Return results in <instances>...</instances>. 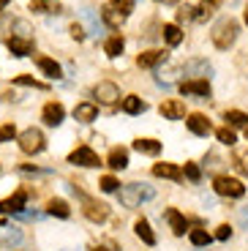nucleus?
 Listing matches in <instances>:
<instances>
[{
  "label": "nucleus",
  "mask_w": 248,
  "mask_h": 251,
  "mask_svg": "<svg viewBox=\"0 0 248 251\" xmlns=\"http://www.w3.org/2000/svg\"><path fill=\"white\" fill-rule=\"evenodd\" d=\"M237 33H240V25H237L232 17H221L213 25V44L218 47V50H229L232 44H235V38H237Z\"/></svg>",
  "instance_id": "1"
},
{
  "label": "nucleus",
  "mask_w": 248,
  "mask_h": 251,
  "mask_svg": "<svg viewBox=\"0 0 248 251\" xmlns=\"http://www.w3.org/2000/svg\"><path fill=\"white\" fill-rule=\"evenodd\" d=\"M155 197V188L148 186V183H128V186L120 188V202L125 207H139L142 202L153 200Z\"/></svg>",
  "instance_id": "2"
},
{
  "label": "nucleus",
  "mask_w": 248,
  "mask_h": 251,
  "mask_svg": "<svg viewBox=\"0 0 248 251\" xmlns=\"http://www.w3.org/2000/svg\"><path fill=\"white\" fill-rule=\"evenodd\" d=\"M131 8H134L131 0H109L104 6V22L112 27H120L125 22V17L131 14Z\"/></svg>",
  "instance_id": "3"
},
{
  "label": "nucleus",
  "mask_w": 248,
  "mask_h": 251,
  "mask_svg": "<svg viewBox=\"0 0 248 251\" xmlns=\"http://www.w3.org/2000/svg\"><path fill=\"white\" fill-rule=\"evenodd\" d=\"M213 188H216V194L221 197H229V200H240L246 194V186H243L237 177H229V175H218L213 180Z\"/></svg>",
  "instance_id": "4"
},
{
  "label": "nucleus",
  "mask_w": 248,
  "mask_h": 251,
  "mask_svg": "<svg viewBox=\"0 0 248 251\" xmlns=\"http://www.w3.org/2000/svg\"><path fill=\"white\" fill-rule=\"evenodd\" d=\"M76 191V188H74ZM76 194L82 197V213L87 216L90 221H96V224H101V221H106V216H109V207L104 205V202H99V200H93V197H87V194H82V191H76Z\"/></svg>",
  "instance_id": "5"
},
{
  "label": "nucleus",
  "mask_w": 248,
  "mask_h": 251,
  "mask_svg": "<svg viewBox=\"0 0 248 251\" xmlns=\"http://www.w3.org/2000/svg\"><path fill=\"white\" fill-rule=\"evenodd\" d=\"M44 134L38 131V128H27V131L19 134V148H22V153H27V156H36V153L44 151Z\"/></svg>",
  "instance_id": "6"
},
{
  "label": "nucleus",
  "mask_w": 248,
  "mask_h": 251,
  "mask_svg": "<svg viewBox=\"0 0 248 251\" xmlns=\"http://www.w3.org/2000/svg\"><path fill=\"white\" fill-rule=\"evenodd\" d=\"M69 164H76V167H99L101 158H99L96 151H90L87 145H82V148H76V151L69 156Z\"/></svg>",
  "instance_id": "7"
},
{
  "label": "nucleus",
  "mask_w": 248,
  "mask_h": 251,
  "mask_svg": "<svg viewBox=\"0 0 248 251\" xmlns=\"http://www.w3.org/2000/svg\"><path fill=\"white\" fill-rule=\"evenodd\" d=\"M93 96L101 101V104H115V101L120 99V88L115 85V82H106L104 79V82H99V85H96Z\"/></svg>",
  "instance_id": "8"
},
{
  "label": "nucleus",
  "mask_w": 248,
  "mask_h": 251,
  "mask_svg": "<svg viewBox=\"0 0 248 251\" xmlns=\"http://www.w3.org/2000/svg\"><path fill=\"white\" fill-rule=\"evenodd\" d=\"M186 126H188V131H191V134H197V137H207V134L213 131L210 120H207L202 112H194V115H188V118H186Z\"/></svg>",
  "instance_id": "9"
},
{
  "label": "nucleus",
  "mask_w": 248,
  "mask_h": 251,
  "mask_svg": "<svg viewBox=\"0 0 248 251\" xmlns=\"http://www.w3.org/2000/svg\"><path fill=\"white\" fill-rule=\"evenodd\" d=\"M180 93L183 96H202V99H210V82L207 79H188L180 85Z\"/></svg>",
  "instance_id": "10"
},
{
  "label": "nucleus",
  "mask_w": 248,
  "mask_h": 251,
  "mask_svg": "<svg viewBox=\"0 0 248 251\" xmlns=\"http://www.w3.org/2000/svg\"><path fill=\"white\" fill-rule=\"evenodd\" d=\"M25 202H27V191L25 188H19L14 197H8V200L0 202V213H22Z\"/></svg>",
  "instance_id": "11"
},
{
  "label": "nucleus",
  "mask_w": 248,
  "mask_h": 251,
  "mask_svg": "<svg viewBox=\"0 0 248 251\" xmlns=\"http://www.w3.org/2000/svg\"><path fill=\"white\" fill-rule=\"evenodd\" d=\"M41 115H44V123H47V126H60L63 118H66V109H63L60 101H50V104L44 107Z\"/></svg>",
  "instance_id": "12"
},
{
  "label": "nucleus",
  "mask_w": 248,
  "mask_h": 251,
  "mask_svg": "<svg viewBox=\"0 0 248 251\" xmlns=\"http://www.w3.org/2000/svg\"><path fill=\"white\" fill-rule=\"evenodd\" d=\"M25 240V235H22V229L19 226H8V224H0V246H19Z\"/></svg>",
  "instance_id": "13"
},
{
  "label": "nucleus",
  "mask_w": 248,
  "mask_h": 251,
  "mask_svg": "<svg viewBox=\"0 0 248 251\" xmlns=\"http://www.w3.org/2000/svg\"><path fill=\"white\" fill-rule=\"evenodd\" d=\"M183 71H186L188 76H194V79H210V74H213L207 60H188Z\"/></svg>",
  "instance_id": "14"
},
{
  "label": "nucleus",
  "mask_w": 248,
  "mask_h": 251,
  "mask_svg": "<svg viewBox=\"0 0 248 251\" xmlns=\"http://www.w3.org/2000/svg\"><path fill=\"white\" fill-rule=\"evenodd\" d=\"M8 50H11L14 57H27L33 52V41H30V38L11 36V38H8Z\"/></svg>",
  "instance_id": "15"
},
{
  "label": "nucleus",
  "mask_w": 248,
  "mask_h": 251,
  "mask_svg": "<svg viewBox=\"0 0 248 251\" xmlns=\"http://www.w3.org/2000/svg\"><path fill=\"white\" fill-rule=\"evenodd\" d=\"M161 115H164V118H169V120L186 118V104H183V101H177V99L164 101V104H161Z\"/></svg>",
  "instance_id": "16"
},
{
  "label": "nucleus",
  "mask_w": 248,
  "mask_h": 251,
  "mask_svg": "<svg viewBox=\"0 0 248 251\" xmlns=\"http://www.w3.org/2000/svg\"><path fill=\"white\" fill-rule=\"evenodd\" d=\"M164 60H167V52H161V50H148L137 57V63L142 69H153V66H158V63H164Z\"/></svg>",
  "instance_id": "17"
},
{
  "label": "nucleus",
  "mask_w": 248,
  "mask_h": 251,
  "mask_svg": "<svg viewBox=\"0 0 248 251\" xmlns=\"http://www.w3.org/2000/svg\"><path fill=\"white\" fill-rule=\"evenodd\" d=\"M164 216H167V221H169V226H172V232H174V235H186V229H188L186 216H183V213H177L174 207H169V210H167Z\"/></svg>",
  "instance_id": "18"
},
{
  "label": "nucleus",
  "mask_w": 248,
  "mask_h": 251,
  "mask_svg": "<svg viewBox=\"0 0 248 251\" xmlns=\"http://www.w3.org/2000/svg\"><path fill=\"white\" fill-rule=\"evenodd\" d=\"M106 164H109L112 170H125V167H128V151H125V148H112Z\"/></svg>",
  "instance_id": "19"
},
{
  "label": "nucleus",
  "mask_w": 248,
  "mask_h": 251,
  "mask_svg": "<svg viewBox=\"0 0 248 251\" xmlns=\"http://www.w3.org/2000/svg\"><path fill=\"white\" fill-rule=\"evenodd\" d=\"M153 175L155 177H167V180H180L183 172H180V167H174V164H155Z\"/></svg>",
  "instance_id": "20"
},
{
  "label": "nucleus",
  "mask_w": 248,
  "mask_h": 251,
  "mask_svg": "<svg viewBox=\"0 0 248 251\" xmlns=\"http://www.w3.org/2000/svg\"><path fill=\"white\" fill-rule=\"evenodd\" d=\"M96 115H99L96 104H76V107H74V118L79 120V123H93Z\"/></svg>",
  "instance_id": "21"
},
{
  "label": "nucleus",
  "mask_w": 248,
  "mask_h": 251,
  "mask_svg": "<svg viewBox=\"0 0 248 251\" xmlns=\"http://www.w3.org/2000/svg\"><path fill=\"white\" fill-rule=\"evenodd\" d=\"M36 63H38V69L44 71V74L50 76V79H60L63 76V71H60V66H57L52 57H36Z\"/></svg>",
  "instance_id": "22"
},
{
  "label": "nucleus",
  "mask_w": 248,
  "mask_h": 251,
  "mask_svg": "<svg viewBox=\"0 0 248 251\" xmlns=\"http://www.w3.org/2000/svg\"><path fill=\"white\" fill-rule=\"evenodd\" d=\"M134 151H139L142 156H158L161 153V142H155V139H137Z\"/></svg>",
  "instance_id": "23"
},
{
  "label": "nucleus",
  "mask_w": 248,
  "mask_h": 251,
  "mask_svg": "<svg viewBox=\"0 0 248 251\" xmlns=\"http://www.w3.org/2000/svg\"><path fill=\"white\" fill-rule=\"evenodd\" d=\"M82 19L87 22V33H93V36H99L101 33V22H99V17H96V11L90 6H82Z\"/></svg>",
  "instance_id": "24"
},
{
  "label": "nucleus",
  "mask_w": 248,
  "mask_h": 251,
  "mask_svg": "<svg viewBox=\"0 0 248 251\" xmlns=\"http://www.w3.org/2000/svg\"><path fill=\"white\" fill-rule=\"evenodd\" d=\"M47 210H50L52 216H57V219H69V216H71V207H69V202H66V200H50Z\"/></svg>",
  "instance_id": "25"
},
{
  "label": "nucleus",
  "mask_w": 248,
  "mask_h": 251,
  "mask_svg": "<svg viewBox=\"0 0 248 251\" xmlns=\"http://www.w3.org/2000/svg\"><path fill=\"white\" fill-rule=\"evenodd\" d=\"M145 109H148V104H145L139 96H128V99H123V112L139 115V112H145Z\"/></svg>",
  "instance_id": "26"
},
{
  "label": "nucleus",
  "mask_w": 248,
  "mask_h": 251,
  "mask_svg": "<svg viewBox=\"0 0 248 251\" xmlns=\"http://www.w3.org/2000/svg\"><path fill=\"white\" fill-rule=\"evenodd\" d=\"M134 232H137L148 246H155V235H153V229H150V224H148L145 219H139L137 224H134Z\"/></svg>",
  "instance_id": "27"
},
{
  "label": "nucleus",
  "mask_w": 248,
  "mask_h": 251,
  "mask_svg": "<svg viewBox=\"0 0 248 251\" xmlns=\"http://www.w3.org/2000/svg\"><path fill=\"white\" fill-rule=\"evenodd\" d=\"M123 47H125V41H123V36H112V38H106V44H104V52L109 57H118L120 52H123Z\"/></svg>",
  "instance_id": "28"
},
{
  "label": "nucleus",
  "mask_w": 248,
  "mask_h": 251,
  "mask_svg": "<svg viewBox=\"0 0 248 251\" xmlns=\"http://www.w3.org/2000/svg\"><path fill=\"white\" fill-rule=\"evenodd\" d=\"M226 123L235 126V128H246V126H248V115L240 112V109H229V112H226Z\"/></svg>",
  "instance_id": "29"
},
{
  "label": "nucleus",
  "mask_w": 248,
  "mask_h": 251,
  "mask_svg": "<svg viewBox=\"0 0 248 251\" xmlns=\"http://www.w3.org/2000/svg\"><path fill=\"white\" fill-rule=\"evenodd\" d=\"M164 38H167V44L177 47L180 41H183V30H180L177 25H164Z\"/></svg>",
  "instance_id": "30"
},
{
  "label": "nucleus",
  "mask_w": 248,
  "mask_h": 251,
  "mask_svg": "<svg viewBox=\"0 0 248 251\" xmlns=\"http://www.w3.org/2000/svg\"><path fill=\"white\" fill-rule=\"evenodd\" d=\"M218 6H221V0H202V3H199L197 19H207L213 11H218Z\"/></svg>",
  "instance_id": "31"
},
{
  "label": "nucleus",
  "mask_w": 248,
  "mask_h": 251,
  "mask_svg": "<svg viewBox=\"0 0 248 251\" xmlns=\"http://www.w3.org/2000/svg\"><path fill=\"white\" fill-rule=\"evenodd\" d=\"M216 137H218V142L229 145V148L237 142V137H235V131H232V128H218V131H216Z\"/></svg>",
  "instance_id": "32"
},
{
  "label": "nucleus",
  "mask_w": 248,
  "mask_h": 251,
  "mask_svg": "<svg viewBox=\"0 0 248 251\" xmlns=\"http://www.w3.org/2000/svg\"><path fill=\"white\" fill-rule=\"evenodd\" d=\"M188 238H191V243H194V246H207V243H210V235H207L205 229H194V232L188 235Z\"/></svg>",
  "instance_id": "33"
},
{
  "label": "nucleus",
  "mask_w": 248,
  "mask_h": 251,
  "mask_svg": "<svg viewBox=\"0 0 248 251\" xmlns=\"http://www.w3.org/2000/svg\"><path fill=\"white\" fill-rule=\"evenodd\" d=\"M118 186H120V183L115 180V177H112V175L101 177V191H106V194H112V191H118Z\"/></svg>",
  "instance_id": "34"
},
{
  "label": "nucleus",
  "mask_w": 248,
  "mask_h": 251,
  "mask_svg": "<svg viewBox=\"0 0 248 251\" xmlns=\"http://www.w3.org/2000/svg\"><path fill=\"white\" fill-rule=\"evenodd\" d=\"M14 137H17V128H14L11 123L0 126V142H8V139H14Z\"/></svg>",
  "instance_id": "35"
},
{
  "label": "nucleus",
  "mask_w": 248,
  "mask_h": 251,
  "mask_svg": "<svg viewBox=\"0 0 248 251\" xmlns=\"http://www.w3.org/2000/svg\"><path fill=\"white\" fill-rule=\"evenodd\" d=\"M177 19H180V22H188V19H197V14H194V8H191V6H180Z\"/></svg>",
  "instance_id": "36"
},
{
  "label": "nucleus",
  "mask_w": 248,
  "mask_h": 251,
  "mask_svg": "<svg viewBox=\"0 0 248 251\" xmlns=\"http://www.w3.org/2000/svg\"><path fill=\"white\" fill-rule=\"evenodd\" d=\"M14 27H17V33H19V38H30V25H27V22H22V19H19V22H14Z\"/></svg>",
  "instance_id": "37"
},
{
  "label": "nucleus",
  "mask_w": 248,
  "mask_h": 251,
  "mask_svg": "<svg viewBox=\"0 0 248 251\" xmlns=\"http://www.w3.org/2000/svg\"><path fill=\"white\" fill-rule=\"evenodd\" d=\"M17 85H33V88H38V90H44V88H47L44 82H36L33 76H17Z\"/></svg>",
  "instance_id": "38"
},
{
  "label": "nucleus",
  "mask_w": 248,
  "mask_h": 251,
  "mask_svg": "<svg viewBox=\"0 0 248 251\" xmlns=\"http://www.w3.org/2000/svg\"><path fill=\"white\" fill-rule=\"evenodd\" d=\"M216 238H218V240H229V238H232L229 224H221V226H218V229H216Z\"/></svg>",
  "instance_id": "39"
},
{
  "label": "nucleus",
  "mask_w": 248,
  "mask_h": 251,
  "mask_svg": "<svg viewBox=\"0 0 248 251\" xmlns=\"http://www.w3.org/2000/svg\"><path fill=\"white\" fill-rule=\"evenodd\" d=\"M186 175H188V180H199V175H202V172H199L197 164H186Z\"/></svg>",
  "instance_id": "40"
},
{
  "label": "nucleus",
  "mask_w": 248,
  "mask_h": 251,
  "mask_svg": "<svg viewBox=\"0 0 248 251\" xmlns=\"http://www.w3.org/2000/svg\"><path fill=\"white\" fill-rule=\"evenodd\" d=\"M235 161H237V167H240V172H246V175H248V153H237Z\"/></svg>",
  "instance_id": "41"
},
{
  "label": "nucleus",
  "mask_w": 248,
  "mask_h": 251,
  "mask_svg": "<svg viewBox=\"0 0 248 251\" xmlns=\"http://www.w3.org/2000/svg\"><path fill=\"white\" fill-rule=\"evenodd\" d=\"M71 36H74L76 41H82V38H85V30H82L79 22H74V25H71Z\"/></svg>",
  "instance_id": "42"
},
{
  "label": "nucleus",
  "mask_w": 248,
  "mask_h": 251,
  "mask_svg": "<svg viewBox=\"0 0 248 251\" xmlns=\"http://www.w3.org/2000/svg\"><path fill=\"white\" fill-rule=\"evenodd\" d=\"M237 219H240L243 229H248V205H246V207H240V213H237Z\"/></svg>",
  "instance_id": "43"
},
{
  "label": "nucleus",
  "mask_w": 248,
  "mask_h": 251,
  "mask_svg": "<svg viewBox=\"0 0 248 251\" xmlns=\"http://www.w3.org/2000/svg\"><path fill=\"white\" fill-rule=\"evenodd\" d=\"M90 251H109V249H106V246H96L93 243V246H90Z\"/></svg>",
  "instance_id": "44"
},
{
  "label": "nucleus",
  "mask_w": 248,
  "mask_h": 251,
  "mask_svg": "<svg viewBox=\"0 0 248 251\" xmlns=\"http://www.w3.org/2000/svg\"><path fill=\"white\" fill-rule=\"evenodd\" d=\"M246 25H248V6H246Z\"/></svg>",
  "instance_id": "45"
},
{
  "label": "nucleus",
  "mask_w": 248,
  "mask_h": 251,
  "mask_svg": "<svg viewBox=\"0 0 248 251\" xmlns=\"http://www.w3.org/2000/svg\"><path fill=\"white\" fill-rule=\"evenodd\" d=\"M6 3H8V0H0V6H6Z\"/></svg>",
  "instance_id": "46"
},
{
  "label": "nucleus",
  "mask_w": 248,
  "mask_h": 251,
  "mask_svg": "<svg viewBox=\"0 0 248 251\" xmlns=\"http://www.w3.org/2000/svg\"><path fill=\"white\" fill-rule=\"evenodd\" d=\"M63 251H74V249H63Z\"/></svg>",
  "instance_id": "47"
},
{
  "label": "nucleus",
  "mask_w": 248,
  "mask_h": 251,
  "mask_svg": "<svg viewBox=\"0 0 248 251\" xmlns=\"http://www.w3.org/2000/svg\"><path fill=\"white\" fill-rule=\"evenodd\" d=\"M246 137H248V126H246Z\"/></svg>",
  "instance_id": "48"
},
{
  "label": "nucleus",
  "mask_w": 248,
  "mask_h": 251,
  "mask_svg": "<svg viewBox=\"0 0 248 251\" xmlns=\"http://www.w3.org/2000/svg\"><path fill=\"white\" fill-rule=\"evenodd\" d=\"M0 224H3V221H0Z\"/></svg>",
  "instance_id": "49"
}]
</instances>
